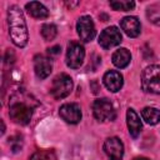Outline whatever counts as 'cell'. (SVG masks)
Returning <instances> with one entry per match:
<instances>
[{
  "label": "cell",
  "mask_w": 160,
  "mask_h": 160,
  "mask_svg": "<svg viewBox=\"0 0 160 160\" xmlns=\"http://www.w3.org/2000/svg\"><path fill=\"white\" fill-rule=\"evenodd\" d=\"M8 25H9V35L11 41L18 48H24L28 44L29 34L28 26L21 9L16 5H12L8 10Z\"/></svg>",
  "instance_id": "cell-1"
},
{
  "label": "cell",
  "mask_w": 160,
  "mask_h": 160,
  "mask_svg": "<svg viewBox=\"0 0 160 160\" xmlns=\"http://www.w3.org/2000/svg\"><path fill=\"white\" fill-rule=\"evenodd\" d=\"M25 94H15L11 96L9 102V116L19 125H26L30 122L32 116V109L36 104Z\"/></svg>",
  "instance_id": "cell-2"
},
{
  "label": "cell",
  "mask_w": 160,
  "mask_h": 160,
  "mask_svg": "<svg viewBox=\"0 0 160 160\" xmlns=\"http://www.w3.org/2000/svg\"><path fill=\"white\" fill-rule=\"evenodd\" d=\"M141 88L146 92L160 94V66L150 65L141 74Z\"/></svg>",
  "instance_id": "cell-3"
},
{
  "label": "cell",
  "mask_w": 160,
  "mask_h": 160,
  "mask_svg": "<svg viewBox=\"0 0 160 160\" xmlns=\"http://www.w3.org/2000/svg\"><path fill=\"white\" fill-rule=\"evenodd\" d=\"M92 114L95 116L96 120L99 121H112L116 116V111L114 109L112 102L106 99V98H101V99H96L92 104Z\"/></svg>",
  "instance_id": "cell-4"
},
{
  "label": "cell",
  "mask_w": 160,
  "mask_h": 160,
  "mask_svg": "<svg viewBox=\"0 0 160 160\" xmlns=\"http://www.w3.org/2000/svg\"><path fill=\"white\" fill-rule=\"evenodd\" d=\"M72 90V79L66 74L58 75L51 84L50 92L55 99H64L66 98Z\"/></svg>",
  "instance_id": "cell-5"
},
{
  "label": "cell",
  "mask_w": 160,
  "mask_h": 160,
  "mask_svg": "<svg viewBox=\"0 0 160 160\" xmlns=\"http://www.w3.org/2000/svg\"><path fill=\"white\" fill-rule=\"evenodd\" d=\"M85 58V49L81 44L71 41L66 50V65L71 69H78L82 65Z\"/></svg>",
  "instance_id": "cell-6"
},
{
  "label": "cell",
  "mask_w": 160,
  "mask_h": 160,
  "mask_svg": "<svg viewBox=\"0 0 160 160\" xmlns=\"http://www.w3.org/2000/svg\"><path fill=\"white\" fill-rule=\"evenodd\" d=\"M121 42V32L116 26L104 29L99 36V45L104 49H110Z\"/></svg>",
  "instance_id": "cell-7"
},
{
  "label": "cell",
  "mask_w": 160,
  "mask_h": 160,
  "mask_svg": "<svg viewBox=\"0 0 160 160\" xmlns=\"http://www.w3.org/2000/svg\"><path fill=\"white\" fill-rule=\"evenodd\" d=\"M76 30H78V34L80 36V39L84 41V42H89L94 39L96 31H95V25H94V21L90 16L88 15H84L81 18H79L78 22H76Z\"/></svg>",
  "instance_id": "cell-8"
},
{
  "label": "cell",
  "mask_w": 160,
  "mask_h": 160,
  "mask_svg": "<svg viewBox=\"0 0 160 160\" xmlns=\"http://www.w3.org/2000/svg\"><path fill=\"white\" fill-rule=\"evenodd\" d=\"M104 151L110 160H121L124 156V144L116 136L108 138L104 142Z\"/></svg>",
  "instance_id": "cell-9"
},
{
  "label": "cell",
  "mask_w": 160,
  "mask_h": 160,
  "mask_svg": "<svg viewBox=\"0 0 160 160\" xmlns=\"http://www.w3.org/2000/svg\"><path fill=\"white\" fill-rule=\"evenodd\" d=\"M59 114H60L61 119L69 124H78L81 120V109L75 102L64 104L59 109Z\"/></svg>",
  "instance_id": "cell-10"
},
{
  "label": "cell",
  "mask_w": 160,
  "mask_h": 160,
  "mask_svg": "<svg viewBox=\"0 0 160 160\" xmlns=\"http://www.w3.org/2000/svg\"><path fill=\"white\" fill-rule=\"evenodd\" d=\"M34 70L39 79H45L51 74L52 64L49 58L44 55H38L34 58Z\"/></svg>",
  "instance_id": "cell-11"
},
{
  "label": "cell",
  "mask_w": 160,
  "mask_h": 160,
  "mask_svg": "<svg viewBox=\"0 0 160 160\" xmlns=\"http://www.w3.org/2000/svg\"><path fill=\"white\" fill-rule=\"evenodd\" d=\"M102 81H104V85L106 86V89L112 91V92L119 91L124 84L122 75L116 70H109L108 72H105Z\"/></svg>",
  "instance_id": "cell-12"
},
{
  "label": "cell",
  "mask_w": 160,
  "mask_h": 160,
  "mask_svg": "<svg viewBox=\"0 0 160 160\" xmlns=\"http://www.w3.org/2000/svg\"><path fill=\"white\" fill-rule=\"evenodd\" d=\"M120 26L124 32L130 38H136L141 31V25L138 18L135 16H125L120 21Z\"/></svg>",
  "instance_id": "cell-13"
},
{
  "label": "cell",
  "mask_w": 160,
  "mask_h": 160,
  "mask_svg": "<svg viewBox=\"0 0 160 160\" xmlns=\"http://www.w3.org/2000/svg\"><path fill=\"white\" fill-rule=\"evenodd\" d=\"M126 122H128V129H129V134L135 139L139 136L140 131H141V120L139 118V115L136 114V111L134 109H128L126 111Z\"/></svg>",
  "instance_id": "cell-14"
},
{
  "label": "cell",
  "mask_w": 160,
  "mask_h": 160,
  "mask_svg": "<svg viewBox=\"0 0 160 160\" xmlns=\"http://www.w3.org/2000/svg\"><path fill=\"white\" fill-rule=\"evenodd\" d=\"M111 60H112V64L119 68V69H124L129 65L130 60H131V54L128 49L125 48H121V49H118L112 56H111Z\"/></svg>",
  "instance_id": "cell-15"
},
{
  "label": "cell",
  "mask_w": 160,
  "mask_h": 160,
  "mask_svg": "<svg viewBox=\"0 0 160 160\" xmlns=\"http://www.w3.org/2000/svg\"><path fill=\"white\" fill-rule=\"evenodd\" d=\"M25 9L32 18H36V19H45L49 16V10L41 2H38V1L28 2L25 5Z\"/></svg>",
  "instance_id": "cell-16"
},
{
  "label": "cell",
  "mask_w": 160,
  "mask_h": 160,
  "mask_svg": "<svg viewBox=\"0 0 160 160\" xmlns=\"http://www.w3.org/2000/svg\"><path fill=\"white\" fill-rule=\"evenodd\" d=\"M141 118L150 125H155L160 121V110L156 108H144L141 110Z\"/></svg>",
  "instance_id": "cell-17"
},
{
  "label": "cell",
  "mask_w": 160,
  "mask_h": 160,
  "mask_svg": "<svg viewBox=\"0 0 160 160\" xmlns=\"http://www.w3.org/2000/svg\"><path fill=\"white\" fill-rule=\"evenodd\" d=\"M146 15L151 22L155 25H160V4H155L148 8Z\"/></svg>",
  "instance_id": "cell-18"
},
{
  "label": "cell",
  "mask_w": 160,
  "mask_h": 160,
  "mask_svg": "<svg viewBox=\"0 0 160 160\" xmlns=\"http://www.w3.org/2000/svg\"><path fill=\"white\" fill-rule=\"evenodd\" d=\"M56 26L54 24H44L41 26V36L45 40H52L56 36Z\"/></svg>",
  "instance_id": "cell-19"
},
{
  "label": "cell",
  "mask_w": 160,
  "mask_h": 160,
  "mask_svg": "<svg viewBox=\"0 0 160 160\" xmlns=\"http://www.w3.org/2000/svg\"><path fill=\"white\" fill-rule=\"evenodd\" d=\"M110 6L114 10L129 11L135 8V2L134 1H110Z\"/></svg>",
  "instance_id": "cell-20"
},
{
  "label": "cell",
  "mask_w": 160,
  "mask_h": 160,
  "mask_svg": "<svg viewBox=\"0 0 160 160\" xmlns=\"http://www.w3.org/2000/svg\"><path fill=\"white\" fill-rule=\"evenodd\" d=\"M29 160H56V159H55V156H54L52 152L41 150V151L34 152V154L29 158Z\"/></svg>",
  "instance_id": "cell-21"
},
{
  "label": "cell",
  "mask_w": 160,
  "mask_h": 160,
  "mask_svg": "<svg viewBox=\"0 0 160 160\" xmlns=\"http://www.w3.org/2000/svg\"><path fill=\"white\" fill-rule=\"evenodd\" d=\"M60 46H58V45H55V46H52V48H50V49H48V52L50 54V55H58V54H60Z\"/></svg>",
  "instance_id": "cell-22"
},
{
  "label": "cell",
  "mask_w": 160,
  "mask_h": 160,
  "mask_svg": "<svg viewBox=\"0 0 160 160\" xmlns=\"http://www.w3.org/2000/svg\"><path fill=\"white\" fill-rule=\"evenodd\" d=\"M66 5H68L69 8H72V6H76V5H79V2H66Z\"/></svg>",
  "instance_id": "cell-23"
},
{
  "label": "cell",
  "mask_w": 160,
  "mask_h": 160,
  "mask_svg": "<svg viewBox=\"0 0 160 160\" xmlns=\"http://www.w3.org/2000/svg\"><path fill=\"white\" fill-rule=\"evenodd\" d=\"M5 132V125H4V121L1 120V135Z\"/></svg>",
  "instance_id": "cell-24"
},
{
  "label": "cell",
  "mask_w": 160,
  "mask_h": 160,
  "mask_svg": "<svg viewBox=\"0 0 160 160\" xmlns=\"http://www.w3.org/2000/svg\"><path fill=\"white\" fill-rule=\"evenodd\" d=\"M134 160H150V159H148V158H142V156H140V158H135Z\"/></svg>",
  "instance_id": "cell-25"
}]
</instances>
